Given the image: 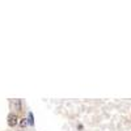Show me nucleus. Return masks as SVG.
<instances>
[{
  "mask_svg": "<svg viewBox=\"0 0 131 131\" xmlns=\"http://www.w3.org/2000/svg\"><path fill=\"white\" fill-rule=\"evenodd\" d=\"M17 123H18L17 115H16V114H9V115H8V125H9L10 127H15Z\"/></svg>",
  "mask_w": 131,
  "mask_h": 131,
  "instance_id": "obj_1",
  "label": "nucleus"
},
{
  "mask_svg": "<svg viewBox=\"0 0 131 131\" xmlns=\"http://www.w3.org/2000/svg\"><path fill=\"white\" fill-rule=\"evenodd\" d=\"M26 125H29V121H28L26 118H23V119H21V122H20V126L21 127H25Z\"/></svg>",
  "mask_w": 131,
  "mask_h": 131,
  "instance_id": "obj_3",
  "label": "nucleus"
},
{
  "mask_svg": "<svg viewBox=\"0 0 131 131\" xmlns=\"http://www.w3.org/2000/svg\"><path fill=\"white\" fill-rule=\"evenodd\" d=\"M28 121H29V125L30 126L34 125V117H33V113L31 112H29V114H28Z\"/></svg>",
  "mask_w": 131,
  "mask_h": 131,
  "instance_id": "obj_2",
  "label": "nucleus"
}]
</instances>
